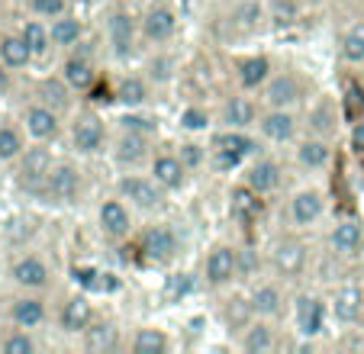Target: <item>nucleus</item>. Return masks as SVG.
<instances>
[{
	"label": "nucleus",
	"mask_w": 364,
	"mask_h": 354,
	"mask_svg": "<svg viewBox=\"0 0 364 354\" xmlns=\"http://www.w3.org/2000/svg\"><path fill=\"white\" fill-rule=\"evenodd\" d=\"M81 191H84V177H81V171L68 161L55 164L52 174H48V181L42 184V197H46L48 203H58V206L77 203V200H81Z\"/></svg>",
	"instance_id": "nucleus-1"
},
{
	"label": "nucleus",
	"mask_w": 364,
	"mask_h": 354,
	"mask_svg": "<svg viewBox=\"0 0 364 354\" xmlns=\"http://www.w3.org/2000/svg\"><path fill=\"white\" fill-rule=\"evenodd\" d=\"M117 191H119V197H123V200H129V206L145 210V213L161 210V203H165V187H161L155 177L126 174V177H119Z\"/></svg>",
	"instance_id": "nucleus-2"
},
{
	"label": "nucleus",
	"mask_w": 364,
	"mask_h": 354,
	"mask_svg": "<svg viewBox=\"0 0 364 354\" xmlns=\"http://www.w3.org/2000/svg\"><path fill=\"white\" fill-rule=\"evenodd\" d=\"M139 252L149 264H168V261L178 258L181 252V239L171 225H149L142 232V242H139Z\"/></svg>",
	"instance_id": "nucleus-3"
},
{
	"label": "nucleus",
	"mask_w": 364,
	"mask_h": 354,
	"mask_svg": "<svg viewBox=\"0 0 364 354\" xmlns=\"http://www.w3.org/2000/svg\"><path fill=\"white\" fill-rule=\"evenodd\" d=\"M71 145L77 155H97L107 145V126L97 113H77V119L71 123Z\"/></svg>",
	"instance_id": "nucleus-4"
},
{
	"label": "nucleus",
	"mask_w": 364,
	"mask_h": 354,
	"mask_svg": "<svg viewBox=\"0 0 364 354\" xmlns=\"http://www.w3.org/2000/svg\"><path fill=\"white\" fill-rule=\"evenodd\" d=\"M139 20L129 10H113L110 23H107V39H110V52L117 58H129L136 52V39H139Z\"/></svg>",
	"instance_id": "nucleus-5"
},
{
	"label": "nucleus",
	"mask_w": 364,
	"mask_h": 354,
	"mask_svg": "<svg viewBox=\"0 0 364 354\" xmlns=\"http://www.w3.org/2000/svg\"><path fill=\"white\" fill-rule=\"evenodd\" d=\"M97 225H100V232L110 242H123L132 232V213L126 206V200L123 197L103 200L100 210H97Z\"/></svg>",
	"instance_id": "nucleus-6"
},
{
	"label": "nucleus",
	"mask_w": 364,
	"mask_h": 354,
	"mask_svg": "<svg viewBox=\"0 0 364 354\" xmlns=\"http://www.w3.org/2000/svg\"><path fill=\"white\" fill-rule=\"evenodd\" d=\"M203 274L210 286H226L239 277V248L232 245H216L213 252L206 254L203 261Z\"/></svg>",
	"instance_id": "nucleus-7"
},
{
	"label": "nucleus",
	"mask_w": 364,
	"mask_h": 354,
	"mask_svg": "<svg viewBox=\"0 0 364 354\" xmlns=\"http://www.w3.org/2000/svg\"><path fill=\"white\" fill-rule=\"evenodd\" d=\"M55 161H52V151L42 149V145H33V149H23L20 155V184H26L29 191H42V184L48 181Z\"/></svg>",
	"instance_id": "nucleus-8"
},
{
	"label": "nucleus",
	"mask_w": 364,
	"mask_h": 354,
	"mask_svg": "<svg viewBox=\"0 0 364 354\" xmlns=\"http://www.w3.org/2000/svg\"><path fill=\"white\" fill-rule=\"evenodd\" d=\"M271 267H274L281 277H296L306 267V245L294 235H284L271 245Z\"/></svg>",
	"instance_id": "nucleus-9"
},
{
	"label": "nucleus",
	"mask_w": 364,
	"mask_h": 354,
	"mask_svg": "<svg viewBox=\"0 0 364 354\" xmlns=\"http://www.w3.org/2000/svg\"><path fill=\"white\" fill-rule=\"evenodd\" d=\"M268 107L277 109H294L296 103L303 100V81L294 75V71H284V75H271L268 84H264V97Z\"/></svg>",
	"instance_id": "nucleus-10"
},
{
	"label": "nucleus",
	"mask_w": 364,
	"mask_h": 354,
	"mask_svg": "<svg viewBox=\"0 0 364 354\" xmlns=\"http://www.w3.org/2000/svg\"><path fill=\"white\" fill-rule=\"evenodd\" d=\"M139 29L149 42H171L174 33H178V14L165 4H151L139 20Z\"/></svg>",
	"instance_id": "nucleus-11"
},
{
	"label": "nucleus",
	"mask_w": 364,
	"mask_h": 354,
	"mask_svg": "<svg viewBox=\"0 0 364 354\" xmlns=\"http://www.w3.org/2000/svg\"><path fill=\"white\" fill-rule=\"evenodd\" d=\"M258 129L268 142H290L296 139V129H300V119H296L294 109H277L268 107V113L258 116Z\"/></svg>",
	"instance_id": "nucleus-12"
},
{
	"label": "nucleus",
	"mask_w": 364,
	"mask_h": 354,
	"mask_svg": "<svg viewBox=\"0 0 364 354\" xmlns=\"http://www.w3.org/2000/svg\"><path fill=\"white\" fill-rule=\"evenodd\" d=\"M23 126L26 132L36 139V142H48V139H55L58 129H62V119H58V109L48 107V103H33V107L23 113Z\"/></svg>",
	"instance_id": "nucleus-13"
},
{
	"label": "nucleus",
	"mask_w": 364,
	"mask_h": 354,
	"mask_svg": "<svg viewBox=\"0 0 364 354\" xmlns=\"http://www.w3.org/2000/svg\"><path fill=\"white\" fill-rule=\"evenodd\" d=\"M262 210H264L262 193L252 191L248 184H239V187H232V191H229V216H232V222L252 225V222H258Z\"/></svg>",
	"instance_id": "nucleus-14"
},
{
	"label": "nucleus",
	"mask_w": 364,
	"mask_h": 354,
	"mask_svg": "<svg viewBox=\"0 0 364 354\" xmlns=\"http://www.w3.org/2000/svg\"><path fill=\"white\" fill-rule=\"evenodd\" d=\"M326 213V197L316 187H306V191H296L290 200V219L296 225H316Z\"/></svg>",
	"instance_id": "nucleus-15"
},
{
	"label": "nucleus",
	"mask_w": 364,
	"mask_h": 354,
	"mask_svg": "<svg viewBox=\"0 0 364 354\" xmlns=\"http://www.w3.org/2000/svg\"><path fill=\"white\" fill-rule=\"evenodd\" d=\"M281 181H284V168L274 158H258V161H252V168H248V174H245V184L252 187V191H258L262 197L274 193L277 187H281Z\"/></svg>",
	"instance_id": "nucleus-16"
},
{
	"label": "nucleus",
	"mask_w": 364,
	"mask_h": 354,
	"mask_svg": "<svg viewBox=\"0 0 364 354\" xmlns=\"http://www.w3.org/2000/svg\"><path fill=\"white\" fill-rule=\"evenodd\" d=\"M94 322V306H90L87 296H68L62 306V313H58V326H62V332L68 335H84V328Z\"/></svg>",
	"instance_id": "nucleus-17"
},
{
	"label": "nucleus",
	"mask_w": 364,
	"mask_h": 354,
	"mask_svg": "<svg viewBox=\"0 0 364 354\" xmlns=\"http://www.w3.org/2000/svg\"><path fill=\"white\" fill-rule=\"evenodd\" d=\"M151 177L159 181L165 191H181L187 181V164L181 155H171V151H165V155H155L151 158Z\"/></svg>",
	"instance_id": "nucleus-18"
},
{
	"label": "nucleus",
	"mask_w": 364,
	"mask_h": 354,
	"mask_svg": "<svg viewBox=\"0 0 364 354\" xmlns=\"http://www.w3.org/2000/svg\"><path fill=\"white\" fill-rule=\"evenodd\" d=\"M10 274H14V280L20 286H26V290H46V286L52 284V271H48V264L42 258H36V254L20 258Z\"/></svg>",
	"instance_id": "nucleus-19"
},
{
	"label": "nucleus",
	"mask_w": 364,
	"mask_h": 354,
	"mask_svg": "<svg viewBox=\"0 0 364 354\" xmlns=\"http://www.w3.org/2000/svg\"><path fill=\"white\" fill-rule=\"evenodd\" d=\"M220 119L226 123V129H252V126H258V107L252 97H229L223 103Z\"/></svg>",
	"instance_id": "nucleus-20"
},
{
	"label": "nucleus",
	"mask_w": 364,
	"mask_h": 354,
	"mask_svg": "<svg viewBox=\"0 0 364 354\" xmlns=\"http://www.w3.org/2000/svg\"><path fill=\"white\" fill-rule=\"evenodd\" d=\"M332 316H336L342 326H351L364 316V290L361 286H342L332 296Z\"/></svg>",
	"instance_id": "nucleus-21"
},
{
	"label": "nucleus",
	"mask_w": 364,
	"mask_h": 354,
	"mask_svg": "<svg viewBox=\"0 0 364 354\" xmlns=\"http://www.w3.org/2000/svg\"><path fill=\"white\" fill-rule=\"evenodd\" d=\"M329 245L336 254H358L364 248V229L355 219H342V222L332 225L329 232Z\"/></svg>",
	"instance_id": "nucleus-22"
},
{
	"label": "nucleus",
	"mask_w": 364,
	"mask_h": 354,
	"mask_svg": "<svg viewBox=\"0 0 364 354\" xmlns=\"http://www.w3.org/2000/svg\"><path fill=\"white\" fill-rule=\"evenodd\" d=\"M235 77H239L242 90H258L268 84L271 77V58L268 55H248L235 65Z\"/></svg>",
	"instance_id": "nucleus-23"
},
{
	"label": "nucleus",
	"mask_w": 364,
	"mask_h": 354,
	"mask_svg": "<svg viewBox=\"0 0 364 354\" xmlns=\"http://www.w3.org/2000/svg\"><path fill=\"white\" fill-rule=\"evenodd\" d=\"M62 77H65V84H68L71 90H77V94H87V90L97 84V71H94V65H90L84 55H68V58H65Z\"/></svg>",
	"instance_id": "nucleus-24"
},
{
	"label": "nucleus",
	"mask_w": 364,
	"mask_h": 354,
	"mask_svg": "<svg viewBox=\"0 0 364 354\" xmlns=\"http://www.w3.org/2000/svg\"><path fill=\"white\" fill-rule=\"evenodd\" d=\"M248 303H252V313L258 319H277L284 313V290L277 284H262V286H255Z\"/></svg>",
	"instance_id": "nucleus-25"
},
{
	"label": "nucleus",
	"mask_w": 364,
	"mask_h": 354,
	"mask_svg": "<svg viewBox=\"0 0 364 354\" xmlns=\"http://www.w3.org/2000/svg\"><path fill=\"white\" fill-rule=\"evenodd\" d=\"M84 348L94 354H107V351H117L119 348V328L113 326V322H90L87 328H84Z\"/></svg>",
	"instance_id": "nucleus-26"
},
{
	"label": "nucleus",
	"mask_w": 364,
	"mask_h": 354,
	"mask_svg": "<svg viewBox=\"0 0 364 354\" xmlns=\"http://www.w3.org/2000/svg\"><path fill=\"white\" fill-rule=\"evenodd\" d=\"M296 161L309 171H323L332 161V145L323 136H309L296 145Z\"/></svg>",
	"instance_id": "nucleus-27"
},
{
	"label": "nucleus",
	"mask_w": 364,
	"mask_h": 354,
	"mask_svg": "<svg viewBox=\"0 0 364 354\" xmlns=\"http://www.w3.org/2000/svg\"><path fill=\"white\" fill-rule=\"evenodd\" d=\"M242 351L248 354H268L277 348V338H274V328L268 326V322H248L245 328H242Z\"/></svg>",
	"instance_id": "nucleus-28"
},
{
	"label": "nucleus",
	"mask_w": 364,
	"mask_h": 354,
	"mask_svg": "<svg viewBox=\"0 0 364 354\" xmlns=\"http://www.w3.org/2000/svg\"><path fill=\"white\" fill-rule=\"evenodd\" d=\"M296 326L303 335H319L326 326V306L316 296H300L296 300Z\"/></svg>",
	"instance_id": "nucleus-29"
},
{
	"label": "nucleus",
	"mask_w": 364,
	"mask_h": 354,
	"mask_svg": "<svg viewBox=\"0 0 364 354\" xmlns=\"http://www.w3.org/2000/svg\"><path fill=\"white\" fill-rule=\"evenodd\" d=\"M113 155H117L119 164H129V168H136L139 161H145V158H149V136L123 129V136L117 139V151H113Z\"/></svg>",
	"instance_id": "nucleus-30"
},
{
	"label": "nucleus",
	"mask_w": 364,
	"mask_h": 354,
	"mask_svg": "<svg viewBox=\"0 0 364 354\" xmlns=\"http://www.w3.org/2000/svg\"><path fill=\"white\" fill-rule=\"evenodd\" d=\"M33 58H36V55H33V48L26 45V39H23V36H4V39H0V62L7 65L10 71L26 68Z\"/></svg>",
	"instance_id": "nucleus-31"
},
{
	"label": "nucleus",
	"mask_w": 364,
	"mask_h": 354,
	"mask_svg": "<svg viewBox=\"0 0 364 354\" xmlns=\"http://www.w3.org/2000/svg\"><path fill=\"white\" fill-rule=\"evenodd\" d=\"M309 129L316 132V136H323V139H329L332 132L338 129V113H336V103L332 100H319V103H313V107H309Z\"/></svg>",
	"instance_id": "nucleus-32"
},
{
	"label": "nucleus",
	"mask_w": 364,
	"mask_h": 354,
	"mask_svg": "<svg viewBox=\"0 0 364 354\" xmlns=\"http://www.w3.org/2000/svg\"><path fill=\"white\" fill-rule=\"evenodd\" d=\"M10 319H14L20 328L42 326V322H46V303H42L39 296H23V300L14 303V309H10Z\"/></svg>",
	"instance_id": "nucleus-33"
},
{
	"label": "nucleus",
	"mask_w": 364,
	"mask_h": 354,
	"mask_svg": "<svg viewBox=\"0 0 364 354\" xmlns=\"http://www.w3.org/2000/svg\"><path fill=\"white\" fill-rule=\"evenodd\" d=\"M48 33H52V45L71 48V45H77V42H81V36H84V23L77 20V16L62 14V16H55V20H52Z\"/></svg>",
	"instance_id": "nucleus-34"
},
{
	"label": "nucleus",
	"mask_w": 364,
	"mask_h": 354,
	"mask_svg": "<svg viewBox=\"0 0 364 354\" xmlns=\"http://www.w3.org/2000/svg\"><path fill=\"white\" fill-rule=\"evenodd\" d=\"M168 348H171V338H168L161 328L142 326V328H136V335H132V351L136 354H165Z\"/></svg>",
	"instance_id": "nucleus-35"
},
{
	"label": "nucleus",
	"mask_w": 364,
	"mask_h": 354,
	"mask_svg": "<svg viewBox=\"0 0 364 354\" xmlns=\"http://www.w3.org/2000/svg\"><path fill=\"white\" fill-rule=\"evenodd\" d=\"M213 149H223V151H229V155L245 158L258 149V142H255L245 129H226V132H220V136H213Z\"/></svg>",
	"instance_id": "nucleus-36"
},
{
	"label": "nucleus",
	"mask_w": 364,
	"mask_h": 354,
	"mask_svg": "<svg viewBox=\"0 0 364 354\" xmlns=\"http://www.w3.org/2000/svg\"><path fill=\"white\" fill-rule=\"evenodd\" d=\"M342 58L351 65H364V23L348 26V33L342 36Z\"/></svg>",
	"instance_id": "nucleus-37"
},
{
	"label": "nucleus",
	"mask_w": 364,
	"mask_h": 354,
	"mask_svg": "<svg viewBox=\"0 0 364 354\" xmlns=\"http://www.w3.org/2000/svg\"><path fill=\"white\" fill-rule=\"evenodd\" d=\"M23 39H26V45L33 48V55L39 58V55H46L48 48H52V33H48V26L46 23H39V20H29L26 26H23Z\"/></svg>",
	"instance_id": "nucleus-38"
},
{
	"label": "nucleus",
	"mask_w": 364,
	"mask_h": 354,
	"mask_svg": "<svg viewBox=\"0 0 364 354\" xmlns=\"http://www.w3.org/2000/svg\"><path fill=\"white\" fill-rule=\"evenodd\" d=\"M262 20H264L262 4H255V0H245V4H242V7L235 10L232 26L239 29V33H255V29L262 26Z\"/></svg>",
	"instance_id": "nucleus-39"
},
{
	"label": "nucleus",
	"mask_w": 364,
	"mask_h": 354,
	"mask_svg": "<svg viewBox=\"0 0 364 354\" xmlns=\"http://www.w3.org/2000/svg\"><path fill=\"white\" fill-rule=\"evenodd\" d=\"M145 97H149V87H145L142 77H123L119 81V90H117V100H123L126 107H142Z\"/></svg>",
	"instance_id": "nucleus-40"
},
{
	"label": "nucleus",
	"mask_w": 364,
	"mask_h": 354,
	"mask_svg": "<svg viewBox=\"0 0 364 354\" xmlns=\"http://www.w3.org/2000/svg\"><path fill=\"white\" fill-rule=\"evenodd\" d=\"M26 142H23V132L14 126H0V161H14L23 155Z\"/></svg>",
	"instance_id": "nucleus-41"
},
{
	"label": "nucleus",
	"mask_w": 364,
	"mask_h": 354,
	"mask_svg": "<svg viewBox=\"0 0 364 354\" xmlns=\"http://www.w3.org/2000/svg\"><path fill=\"white\" fill-rule=\"evenodd\" d=\"M68 84H65V77L62 81H42L39 84V97H42V103H48V107H55V109H65L68 107Z\"/></svg>",
	"instance_id": "nucleus-42"
},
{
	"label": "nucleus",
	"mask_w": 364,
	"mask_h": 354,
	"mask_svg": "<svg viewBox=\"0 0 364 354\" xmlns=\"http://www.w3.org/2000/svg\"><path fill=\"white\" fill-rule=\"evenodd\" d=\"M4 354H33L36 351V341L29 335V328H20V332H10L7 338L0 341Z\"/></svg>",
	"instance_id": "nucleus-43"
},
{
	"label": "nucleus",
	"mask_w": 364,
	"mask_h": 354,
	"mask_svg": "<svg viewBox=\"0 0 364 354\" xmlns=\"http://www.w3.org/2000/svg\"><path fill=\"white\" fill-rule=\"evenodd\" d=\"M191 290H193L191 274H171V277H165V300L168 303H181Z\"/></svg>",
	"instance_id": "nucleus-44"
},
{
	"label": "nucleus",
	"mask_w": 364,
	"mask_h": 354,
	"mask_svg": "<svg viewBox=\"0 0 364 354\" xmlns=\"http://www.w3.org/2000/svg\"><path fill=\"white\" fill-rule=\"evenodd\" d=\"M181 126L191 132H203L210 126V113L203 107H187V109H181Z\"/></svg>",
	"instance_id": "nucleus-45"
},
{
	"label": "nucleus",
	"mask_w": 364,
	"mask_h": 354,
	"mask_svg": "<svg viewBox=\"0 0 364 354\" xmlns=\"http://www.w3.org/2000/svg\"><path fill=\"white\" fill-rule=\"evenodd\" d=\"M36 16H46V20H55V16L68 14V0H29Z\"/></svg>",
	"instance_id": "nucleus-46"
},
{
	"label": "nucleus",
	"mask_w": 364,
	"mask_h": 354,
	"mask_svg": "<svg viewBox=\"0 0 364 354\" xmlns=\"http://www.w3.org/2000/svg\"><path fill=\"white\" fill-rule=\"evenodd\" d=\"M271 20H274V26H290V23L296 20L294 0H274V7H271Z\"/></svg>",
	"instance_id": "nucleus-47"
},
{
	"label": "nucleus",
	"mask_w": 364,
	"mask_h": 354,
	"mask_svg": "<svg viewBox=\"0 0 364 354\" xmlns=\"http://www.w3.org/2000/svg\"><path fill=\"white\" fill-rule=\"evenodd\" d=\"M119 123H123V129L142 132V136H151V132H159V123H151V119H142V116H132V113H126Z\"/></svg>",
	"instance_id": "nucleus-48"
},
{
	"label": "nucleus",
	"mask_w": 364,
	"mask_h": 354,
	"mask_svg": "<svg viewBox=\"0 0 364 354\" xmlns=\"http://www.w3.org/2000/svg\"><path fill=\"white\" fill-rule=\"evenodd\" d=\"M351 149H355L358 158H364V119H358V123L351 126Z\"/></svg>",
	"instance_id": "nucleus-49"
},
{
	"label": "nucleus",
	"mask_w": 364,
	"mask_h": 354,
	"mask_svg": "<svg viewBox=\"0 0 364 354\" xmlns=\"http://www.w3.org/2000/svg\"><path fill=\"white\" fill-rule=\"evenodd\" d=\"M181 158H184V164L187 168H191V164H200V145H184V149H181Z\"/></svg>",
	"instance_id": "nucleus-50"
},
{
	"label": "nucleus",
	"mask_w": 364,
	"mask_h": 354,
	"mask_svg": "<svg viewBox=\"0 0 364 354\" xmlns=\"http://www.w3.org/2000/svg\"><path fill=\"white\" fill-rule=\"evenodd\" d=\"M7 90H10V68L0 62V97L7 94Z\"/></svg>",
	"instance_id": "nucleus-51"
}]
</instances>
